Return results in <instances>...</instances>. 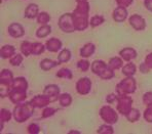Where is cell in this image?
<instances>
[{"instance_id": "1", "label": "cell", "mask_w": 152, "mask_h": 134, "mask_svg": "<svg viewBox=\"0 0 152 134\" xmlns=\"http://www.w3.org/2000/svg\"><path fill=\"white\" fill-rule=\"evenodd\" d=\"M88 12H89V3L88 0L78 1L74 12V25L76 31H84L89 25L88 21Z\"/></svg>"}, {"instance_id": "2", "label": "cell", "mask_w": 152, "mask_h": 134, "mask_svg": "<svg viewBox=\"0 0 152 134\" xmlns=\"http://www.w3.org/2000/svg\"><path fill=\"white\" fill-rule=\"evenodd\" d=\"M33 113H34V106L29 102H22V104H15V108L13 110V119L18 123H23L26 122L28 119L32 117Z\"/></svg>"}, {"instance_id": "3", "label": "cell", "mask_w": 152, "mask_h": 134, "mask_svg": "<svg viewBox=\"0 0 152 134\" xmlns=\"http://www.w3.org/2000/svg\"><path fill=\"white\" fill-rule=\"evenodd\" d=\"M137 88L136 80L133 77H126L116 85V92L118 95H127L134 93Z\"/></svg>"}, {"instance_id": "4", "label": "cell", "mask_w": 152, "mask_h": 134, "mask_svg": "<svg viewBox=\"0 0 152 134\" xmlns=\"http://www.w3.org/2000/svg\"><path fill=\"white\" fill-rule=\"evenodd\" d=\"M59 27L65 33H73L75 30L73 13H64L59 19Z\"/></svg>"}, {"instance_id": "5", "label": "cell", "mask_w": 152, "mask_h": 134, "mask_svg": "<svg viewBox=\"0 0 152 134\" xmlns=\"http://www.w3.org/2000/svg\"><path fill=\"white\" fill-rule=\"evenodd\" d=\"M100 117L107 124H115L118 121V115L110 106H104L100 110Z\"/></svg>"}, {"instance_id": "6", "label": "cell", "mask_w": 152, "mask_h": 134, "mask_svg": "<svg viewBox=\"0 0 152 134\" xmlns=\"http://www.w3.org/2000/svg\"><path fill=\"white\" fill-rule=\"evenodd\" d=\"M133 99L129 95H118L117 97V111L121 115L126 116L129 112L132 110Z\"/></svg>"}, {"instance_id": "7", "label": "cell", "mask_w": 152, "mask_h": 134, "mask_svg": "<svg viewBox=\"0 0 152 134\" xmlns=\"http://www.w3.org/2000/svg\"><path fill=\"white\" fill-rule=\"evenodd\" d=\"M55 100H57L56 98H51L50 96H48V95L46 94H41V95H36V96H34L32 98V99L30 100L31 104L34 106V108H46V106H48V104H50V102L55 101Z\"/></svg>"}, {"instance_id": "8", "label": "cell", "mask_w": 152, "mask_h": 134, "mask_svg": "<svg viewBox=\"0 0 152 134\" xmlns=\"http://www.w3.org/2000/svg\"><path fill=\"white\" fill-rule=\"evenodd\" d=\"M91 89V82L88 78H86V77L80 78V79L76 82V91H77L80 95L88 94Z\"/></svg>"}, {"instance_id": "9", "label": "cell", "mask_w": 152, "mask_h": 134, "mask_svg": "<svg viewBox=\"0 0 152 134\" xmlns=\"http://www.w3.org/2000/svg\"><path fill=\"white\" fill-rule=\"evenodd\" d=\"M8 97H10V101H12V104H22V102H24V100L27 98L26 90L12 88L10 93V95H8Z\"/></svg>"}, {"instance_id": "10", "label": "cell", "mask_w": 152, "mask_h": 134, "mask_svg": "<svg viewBox=\"0 0 152 134\" xmlns=\"http://www.w3.org/2000/svg\"><path fill=\"white\" fill-rule=\"evenodd\" d=\"M129 22V25L137 31H143L146 28V22H145V20L139 14L131 15Z\"/></svg>"}, {"instance_id": "11", "label": "cell", "mask_w": 152, "mask_h": 134, "mask_svg": "<svg viewBox=\"0 0 152 134\" xmlns=\"http://www.w3.org/2000/svg\"><path fill=\"white\" fill-rule=\"evenodd\" d=\"M8 34L13 38H21L25 34V30H24L23 26L19 23H13L10 24L7 28Z\"/></svg>"}, {"instance_id": "12", "label": "cell", "mask_w": 152, "mask_h": 134, "mask_svg": "<svg viewBox=\"0 0 152 134\" xmlns=\"http://www.w3.org/2000/svg\"><path fill=\"white\" fill-rule=\"evenodd\" d=\"M107 69H108V64H106V62L103 61H95L91 64V72L98 75L99 77Z\"/></svg>"}, {"instance_id": "13", "label": "cell", "mask_w": 152, "mask_h": 134, "mask_svg": "<svg viewBox=\"0 0 152 134\" xmlns=\"http://www.w3.org/2000/svg\"><path fill=\"white\" fill-rule=\"evenodd\" d=\"M62 45L63 44H62V41L60 39H58V38H50V40L46 41L45 47L50 52H57V51H59L62 48Z\"/></svg>"}, {"instance_id": "14", "label": "cell", "mask_w": 152, "mask_h": 134, "mask_svg": "<svg viewBox=\"0 0 152 134\" xmlns=\"http://www.w3.org/2000/svg\"><path fill=\"white\" fill-rule=\"evenodd\" d=\"M127 17V10L126 7H121V6H118L114 9L113 12V19L117 23H122L126 20Z\"/></svg>"}, {"instance_id": "15", "label": "cell", "mask_w": 152, "mask_h": 134, "mask_svg": "<svg viewBox=\"0 0 152 134\" xmlns=\"http://www.w3.org/2000/svg\"><path fill=\"white\" fill-rule=\"evenodd\" d=\"M119 55L124 61L131 62L137 57V51H136L134 48L126 47V48H124L122 50H120Z\"/></svg>"}, {"instance_id": "16", "label": "cell", "mask_w": 152, "mask_h": 134, "mask_svg": "<svg viewBox=\"0 0 152 134\" xmlns=\"http://www.w3.org/2000/svg\"><path fill=\"white\" fill-rule=\"evenodd\" d=\"M38 14H39V7H38L37 4L31 3L26 7L25 17H27V19L33 20V19H35V17H37Z\"/></svg>"}, {"instance_id": "17", "label": "cell", "mask_w": 152, "mask_h": 134, "mask_svg": "<svg viewBox=\"0 0 152 134\" xmlns=\"http://www.w3.org/2000/svg\"><path fill=\"white\" fill-rule=\"evenodd\" d=\"M43 93L53 98L59 99L60 88H59V86L55 85V84H50V85L45 86V88H44V90H43Z\"/></svg>"}, {"instance_id": "18", "label": "cell", "mask_w": 152, "mask_h": 134, "mask_svg": "<svg viewBox=\"0 0 152 134\" xmlns=\"http://www.w3.org/2000/svg\"><path fill=\"white\" fill-rule=\"evenodd\" d=\"M96 51V46L93 43H86L82 46V48H80V55L84 59L91 56Z\"/></svg>"}, {"instance_id": "19", "label": "cell", "mask_w": 152, "mask_h": 134, "mask_svg": "<svg viewBox=\"0 0 152 134\" xmlns=\"http://www.w3.org/2000/svg\"><path fill=\"white\" fill-rule=\"evenodd\" d=\"M12 87L15 89H22V90H26L28 89V82L24 77H17L13 79Z\"/></svg>"}, {"instance_id": "20", "label": "cell", "mask_w": 152, "mask_h": 134, "mask_svg": "<svg viewBox=\"0 0 152 134\" xmlns=\"http://www.w3.org/2000/svg\"><path fill=\"white\" fill-rule=\"evenodd\" d=\"M0 54H1V57L3 59H10V57H12L13 55L15 54V46L8 45V44H7V45L2 46L1 51H0Z\"/></svg>"}, {"instance_id": "21", "label": "cell", "mask_w": 152, "mask_h": 134, "mask_svg": "<svg viewBox=\"0 0 152 134\" xmlns=\"http://www.w3.org/2000/svg\"><path fill=\"white\" fill-rule=\"evenodd\" d=\"M59 64H60L59 62L53 61V59H44L40 62V68L43 71H50L51 69L58 67Z\"/></svg>"}, {"instance_id": "22", "label": "cell", "mask_w": 152, "mask_h": 134, "mask_svg": "<svg viewBox=\"0 0 152 134\" xmlns=\"http://www.w3.org/2000/svg\"><path fill=\"white\" fill-rule=\"evenodd\" d=\"M13 75L12 71L7 70V69H4L0 73V82H3V83H10L12 84L13 81Z\"/></svg>"}, {"instance_id": "23", "label": "cell", "mask_w": 152, "mask_h": 134, "mask_svg": "<svg viewBox=\"0 0 152 134\" xmlns=\"http://www.w3.org/2000/svg\"><path fill=\"white\" fill-rule=\"evenodd\" d=\"M137 72V67L133 62H129L126 66L122 67V74L126 77H133Z\"/></svg>"}, {"instance_id": "24", "label": "cell", "mask_w": 152, "mask_h": 134, "mask_svg": "<svg viewBox=\"0 0 152 134\" xmlns=\"http://www.w3.org/2000/svg\"><path fill=\"white\" fill-rule=\"evenodd\" d=\"M51 33V27L48 25H42L39 29L36 31V36L38 38H45Z\"/></svg>"}, {"instance_id": "25", "label": "cell", "mask_w": 152, "mask_h": 134, "mask_svg": "<svg viewBox=\"0 0 152 134\" xmlns=\"http://www.w3.org/2000/svg\"><path fill=\"white\" fill-rule=\"evenodd\" d=\"M59 104H61L63 108L69 106L72 104V96L69 93H63V94L59 95Z\"/></svg>"}, {"instance_id": "26", "label": "cell", "mask_w": 152, "mask_h": 134, "mask_svg": "<svg viewBox=\"0 0 152 134\" xmlns=\"http://www.w3.org/2000/svg\"><path fill=\"white\" fill-rule=\"evenodd\" d=\"M71 59V51L69 49H63V50L60 52L59 56H58V62L60 64H65V62H68Z\"/></svg>"}, {"instance_id": "27", "label": "cell", "mask_w": 152, "mask_h": 134, "mask_svg": "<svg viewBox=\"0 0 152 134\" xmlns=\"http://www.w3.org/2000/svg\"><path fill=\"white\" fill-rule=\"evenodd\" d=\"M32 48H33V43L29 41H24L21 44V52L24 54V56H29L30 54H32Z\"/></svg>"}, {"instance_id": "28", "label": "cell", "mask_w": 152, "mask_h": 134, "mask_svg": "<svg viewBox=\"0 0 152 134\" xmlns=\"http://www.w3.org/2000/svg\"><path fill=\"white\" fill-rule=\"evenodd\" d=\"M12 87L10 83H3V82H0V96L2 98L6 97L10 95V91H12Z\"/></svg>"}, {"instance_id": "29", "label": "cell", "mask_w": 152, "mask_h": 134, "mask_svg": "<svg viewBox=\"0 0 152 134\" xmlns=\"http://www.w3.org/2000/svg\"><path fill=\"white\" fill-rule=\"evenodd\" d=\"M122 64H124V62H122L121 57H112L108 62V67L114 71L117 70V69H120L122 67Z\"/></svg>"}, {"instance_id": "30", "label": "cell", "mask_w": 152, "mask_h": 134, "mask_svg": "<svg viewBox=\"0 0 152 134\" xmlns=\"http://www.w3.org/2000/svg\"><path fill=\"white\" fill-rule=\"evenodd\" d=\"M140 116L141 115H140L139 110L132 108V110L129 112V114H127L126 117V119H127V121H129V122L134 123V122H137L138 120L140 119Z\"/></svg>"}, {"instance_id": "31", "label": "cell", "mask_w": 152, "mask_h": 134, "mask_svg": "<svg viewBox=\"0 0 152 134\" xmlns=\"http://www.w3.org/2000/svg\"><path fill=\"white\" fill-rule=\"evenodd\" d=\"M57 77L58 78H62V79L71 80V79H72V77H73V75H72V72H71L69 69L63 68L57 73Z\"/></svg>"}, {"instance_id": "32", "label": "cell", "mask_w": 152, "mask_h": 134, "mask_svg": "<svg viewBox=\"0 0 152 134\" xmlns=\"http://www.w3.org/2000/svg\"><path fill=\"white\" fill-rule=\"evenodd\" d=\"M12 114L8 110H6V109H1V111H0V123L4 124L5 122H8L12 119Z\"/></svg>"}, {"instance_id": "33", "label": "cell", "mask_w": 152, "mask_h": 134, "mask_svg": "<svg viewBox=\"0 0 152 134\" xmlns=\"http://www.w3.org/2000/svg\"><path fill=\"white\" fill-rule=\"evenodd\" d=\"M46 47L40 42H34L33 43V48H32V54L33 55H40L41 53H43L44 49Z\"/></svg>"}, {"instance_id": "34", "label": "cell", "mask_w": 152, "mask_h": 134, "mask_svg": "<svg viewBox=\"0 0 152 134\" xmlns=\"http://www.w3.org/2000/svg\"><path fill=\"white\" fill-rule=\"evenodd\" d=\"M97 133L99 134H112L114 133V130L111 126V124H104V125H101L99 127V129L97 130Z\"/></svg>"}, {"instance_id": "35", "label": "cell", "mask_w": 152, "mask_h": 134, "mask_svg": "<svg viewBox=\"0 0 152 134\" xmlns=\"http://www.w3.org/2000/svg\"><path fill=\"white\" fill-rule=\"evenodd\" d=\"M50 21V17L48 13L46 12H40L39 14L37 15V22L38 24L41 25H48V22Z\"/></svg>"}, {"instance_id": "36", "label": "cell", "mask_w": 152, "mask_h": 134, "mask_svg": "<svg viewBox=\"0 0 152 134\" xmlns=\"http://www.w3.org/2000/svg\"><path fill=\"white\" fill-rule=\"evenodd\" d=\"M104 21H105V19L102 15H94V17L89 20V25H91V27H98L104 23Z\"/></svg>"}, {"instance_id": "37", "label": "cell", "mask_w": 152, "mask_h": 134, "mask_svg": "<svg viewBox=\"0 0 152 134\" xmlns=\"http://www.w3.org/2000/svg\"><path fill=\"white\" fill-rule=\"evenodd\" d=\"M23 56H22V54H15L12 57H10V64L13 67H19L20 64H22V62H23Z\"/></svg>"}, {"instance_id": "38", "label": "cell", "mask_w": 152, "mask_h": 134, "mask_svg": "<svg viewBox=\"0 0 152 134\" xmlns=\"http://www.w3.org/2000/svg\"><path fill=\"white\" fill-rule=\"evenodd\" d=\"M57 113V110L55 108H51V106H46L44 108L43 112H42V118H50L51 116H53Z\"/></svg>"}, {"instance_id": "39", "label": "cell", "mask_w": 152, "mask_h": 134, "mask_svg": "<svg viewBox=\"0 0 152 134\" xmlns=\"http://www.w3.org/2000/svg\"><path fill=\"white\" fill-rule=\"evenodd\" d=\"M113 77H114V70L109 68V67H108V69L100 76V78L103 80H110V79H112Z\"/></svg>"}, {"instance_id": "40", "label": "cell", "mask_w": 152, "mask_h": 134, "mask_svg": "<svg viewBox=\"0 0 152 134\" xmlns=\"http://www.w3.org/2000/svg\"><path fill=\"white\" fill-rule=\"evenodd\" d=\"M77 68L81 70V72H86L89 69V62L86 59H81L77 62Z\"/></svg>"}, {"instance_id": "41", "label": "cell", "mask_w": 152, "mask_h": 134, "mask_svg": "<svg viewBox=\"0 0 152 134\" xmlns=\"http://www.w3.org/2000/svg\"><path fill=\"white\" fill-rule=\"evenodd\" d=\"M144 119L146 122L152 123V104L150 106H147V109L144 112Z\"/></svg>"}, {"instance_id": "42", "label": "cell", "mask_w": 152, "mask_h": 134, "mask_svg": "<svg viewBox=\"0 0 152 134\" xmlns=\"http://www.w3.org/2000/svg\"><path fill=\"white\" fill-rule=\"evenodd\" d=\"M143 102H144L146 106H150L152 104V91L146 92L143 95Z\"/></svg>"}, {"instance_id": "43", "label": "cell", "mask_w": 152, "mask_h": 134, "mask_svg": "<svg viewBox=\"0 0 152 134\" xmlns=\"http://www.w3.org/2000/svg\"><path fill=\"white\" fill-rule=\"evenodd\" d=\"M39 131H40L39 126L37 124H35V123H32V124H30L28 126V132L30 134H37L39 133Z\"/></svg>"}, {"instance_id": "44", "label": "cell", "mask_w": 152, "mask_h": 134, "mask_svg": "<svg viewBox=\"0 0 152 134\" xmlns=\"http://www.w3.org/2000/svg\"><path fill=\"white\" fill-rule=\"evenodd\" d=\"M116 3H117L118 6H121V7H127L129 6L132 3H133L134 0H115Z\"/></svg>"}, {"instance_id": "45", "label": "cell", "mask_w": 152, "mask_h": 134, "mask_svg": "<svg viewBox=\"0 0 152 134\" xmlns=\"http://www.w3.org/2000/svg\"><path fill=\"white\" fill-rule=\"evenodd\" d=\"M117 97L114 93H110V94H108L106 96V101L108 102V104H114L115 101H117Z\"/></svg>"}, {"instance_id": "46", "label": "cell", "mask_w": 152, "mask_h": 134, "mask_svg": "<svg viewBox=\"0 0 152 134\" xmlns=\"http://www.w3.org/2000/svg\"><path fill=\"white\" fill-rule=\"evenodd\" d=\"M145 64H147V67H148L150 70H152V52L147 54V56L145 57Z\"/></svg>"}, {"instance_id": "47", "label": "cell", "mask_w": 152, "mask_h": 134, "mask_svg": "<svg viewBox=\"0 0 152 134\" xmlns=\"http://www.w3.org/2000/svg\"><path fill=\"white\" fill-rule=\"evenodd\" d=\"M139 70H140V72H141V73L147 74V73H149L150 69H149L148 67H147V64H145V62H142V64H140V67H139Z\"/></svg>"}, {"instance_id": "48", "label": "cell", "mask_w": 152, "mask_h": 134, "mask_svg": "<svg viewBox=\"0 0 152 134\" xmlns=\"http://www.w3.org/2000/svg\"><path fill=\"white\" fill-rule=\"evenodd\" d=\"M144 5L149 12H152V0H145L144 1Z\"/></svg>"}, {"instance_id": "49", "label": "cell", "mask_w": 152, "mask_h": 134, "mask_svg": "<svg viewBox=\"0 0 152 134\" xmlns=\"http://www.w3.org/2000/svg\"><path fill=\"white\" fill-rule=\"evenodd\" d=\"M75 133H78V134H80V132H79V131H70V132H69V134H75Z\"/></svg>"}]
</instances>
